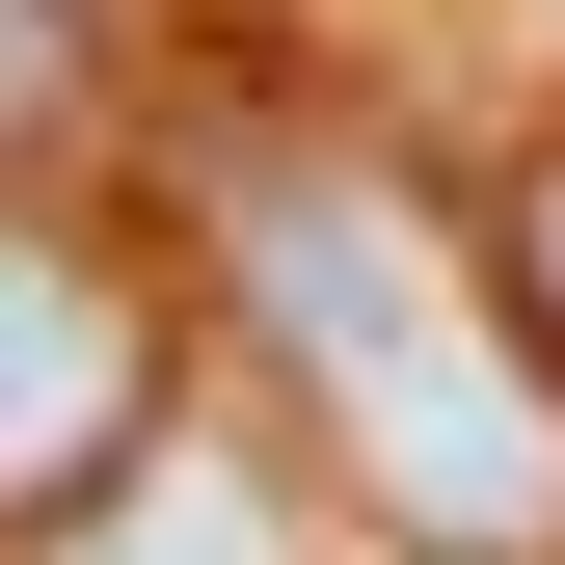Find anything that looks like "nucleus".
<instances>
[{
	"mask_svg": "<svg viewBox=\"0 0 565 565\" xmlns=\"http://www.w3.org/2000/svg\"><path fill=\"white\" fill-rule=\"evenodd\" d=\"M189 243H135V216H82L54 162H0V539L28 512H82V484L189 404Z\"/></svg>",
	"mask_w": 565,
	"mask_h": 565,
	"instance_id": "nucleus-2",
	"label": "nucleus"
},
{
	"mask_svg": "<svg viewBox=\"0 0 565 565\" xmlns=\"http://www.w3.org/2000/svg\"><path fill=\"white\" fill-rule=\"evenodd\" d=\"M539 28H565V0H539Z\"/></svg>",
	"mask_w": 565,
	"mask_h": 565,
	"instance_id": "nucleus-6",
	"label": "nucleus"
},
{
	"mask_svg": "<svg viewBox=\"0 0 565 565\" xmlns=\"http://www.w3.org/2000/svg\"><path fill=\"white\" fill-rule=\"evenodd\" d=\"M135 82H162V0H0V162L82 189L108 135H135Z\"/></svg>",
	"mask_w": 565,
	"mask_h": 565,
	"instance_id": "nucleus-4",
	"label": "nucleus"
},
{
	"mask_svg": "<svg viewBox=\"0 0 565 565\" xmlns=\"http://www.w3.org/2000/svg\"><path fill=\"white\" fill-rule=\"evenodd\" d=\"M484 243H512V297H539V323H565V108H539V135H512V189H484Z\"/></svg>",
	"mask_w": 565,
	"mask_h": 565,
	"instance_id": "nucleus-5",
	"label": "nucleus"
},
{
	"mask_svg": "<svg viewBox=\"0 0 565 565\" xmlns=\"http://www.w3.org/2000/svg\"><path fill=\"white\" fill-rule=\"evenodd\" d=\"M323 539H350V512H323V458L269 431V404H216V377H189L162 431L82 484V512H28L0 565H323Z\"/></svg>",
	"mask_w": 565,
	"mask_h": 565,
	"instance_id": "nucleus-3",
	"label": "nucleus"
},
{
	"mask_svg": "<svg viewBox=\"0 0 565 565\" xmlns=\"http://www.w3.org/2000/svg\"><path fill=\"white\" fill-rule=\"evenodd\" d=\"M162 243L377 565H565V323L512 297V243L404 135L216 82L162 162Z\"/></svg>",
	"mask_w": 565,
	"mask_h": 565,
	"instance_id": "nucleus-1",
	"label": "nucleus"
}]
</instances>
